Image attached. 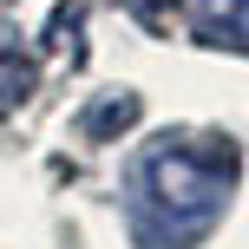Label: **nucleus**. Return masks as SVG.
I'll list each match as a JSON object with an SVG mask.
<instances>
[{
	"instance_id": "1",
	"label": "nucleus",
	"mask_w": 249,
	"mask_h": 249,
	"mask_svg": "<svg viewBox=\"0 0 249 249\" xmlns=\"http://www.w3.org/2000/svg\"><path fill=\"white\" fill-rule=\"evenodd\" d=\"M144 190L177 216H210L223 203V190H230V151L223 158H197L184 144H164L144 164Z\"/></svg>"
},
{
	"instance_id": "2",
	"label": "nucleus",
	"mask_w": 249,
	"mask_h": 249,
	"mask_svg": "<svg viewBox=\"0 0 249 249\" xmlns=\"http://www.w3.org/2000/svg\"><path fill=\"white\" fill-rule=\"evenodd\" d=\"M203 33H210V39H230V46L249 53V0H210Z\"/></svg>"
},
{
	"instance_id": "3",
	"label": "nucleus",
	"mask_w": 249,
	"mask_h": 249,
	"mask_svg": "<svg viewBox=\"0 0 249 249\" xmlns=\"http://www.w3.org/2000/svg\"><path fill=\"white\" fill-rule=\"evenodd\" d=\"M124 7H131V20H144L151 33H164V26L177 20V0H124Z\"/></svg>"
}]
</instances>
